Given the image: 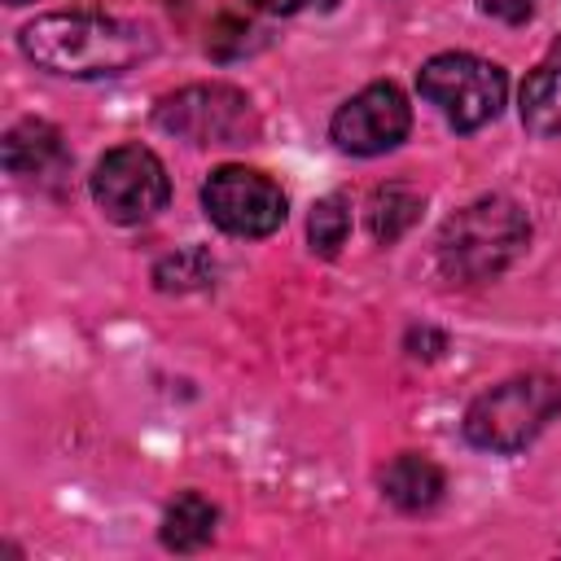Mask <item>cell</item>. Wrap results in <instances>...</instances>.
<instances>
[{
	"instance_id": "9",
	"label": "cell",
	"mask_w": 561,
	"mask_h": 561,
	"mask_svg": "<svg viewBox=\"0 0 561 561\" xmlns=\"http://www.w3.org/2000/svg\"><path fill=\"white\" fill-rule=\"evenodd\" d=\"M4 167H9V175H22V180H57L70 167V153L53 123L22 118L4 136Z\"/></svg>"
},
{
	"instance_id": "14",
	"label": "cell",
	"mask_w": 561,
	"mask_h": 561,
	"mask_svg": "<svg viewBox=\"0 0 561 561\" xmlns=\"http://www.w3.org/2000/svg\"><path fill=\"white\" fill-rule=\"evenodd\" d=\"M346 232H351V206H346V197H342V193L320 197V202L311 206V219H307L311 250L329 259V254H337V250H342Z\"/></svg>"
},
{
	"instance_id": "1",
	"label": "cell",
	"mask_w": 561,
	"mask_h": 561,
	"mask_svg": "<svg viewBox=\"0 0 561 561\" xmlns=\"http://www.w3.org/2000/svg\"><path fill=\"white\" fill-rule=\"evenodd\" d=\"M22 53L66 79H110L153 53V35L105 13H44L22 26Z\"/></svg>"
},
{
	"instance_id": "18",
	"label": "cell",
	"mask_w": 561,
	"mask_h": 561,
	"mask_svg": "<svg viewBox=\"0 0 561 561\" xmlns=\"http://www.w3.org/2000/svg\"><path fill=\"white\" fill-rule=\"evenodd\" d=\"M9 4H26V0H9Z\"/></svg>"
},
{
	"instance_id": "10",
	"label": "cell",
	"mask_w": 561,
	"mask_h": 561,
	"mask_svg": "<svg viewBox=\"0 0 561 561\" xmlns=\"http://www.w3.org/2000/svg\"><path fill=\"white\" fill-rule=\"evenodd\" d=\"M381 491L394 508L403 513H425L438 504L443 495V469L430 460V456H416V451H403L386 465L381 473Z\"/></svg>"
},
{
	"instance_id": "2",
	"label": "cell",
	"mask_w": 561,
	"mask_h": 561,
	"mask_svg": "<svg viewBox=\"0 0 561 561\" xmlns=\"http://www.w3.org/2000/svg\"><path fill=\"white\" fill-rule=\"evenodd\" d=\"M530 224L517 202L508 197H478L465 210H456L438 232V267L460 280L478 285L500 276L526 245Z\"/></svg>"
},
{
	"instance_id": "5",
	"label": "cell",
	"mask_w": 561,
	"mask_h": 561,
	"mask_svg": "<svg viewBox=\"0 0 561 561\" xmlns=\"http://www.w3.org/2000/svg\"><path fill=\"white\" fill-rule=\"evenodd\" d=\"M153 123L188 145H245L259 131L250 96L228 83H193L162 96Z\"/></svg>"
},
{
	"instance_id": "12",
	"label": "cell",
	"mask_w": 561,
	"mask_h": 561,
	"mask_svg": "<svg viewBox=\"0 0 561 561\" xmlns=\"http://www.w3.org/2000/svg\"><path fill=\"white\" fill-rule=\"evenodd\" d=\"M522 127L535 136H561V66H539L526 75Z\"/></svg>"
},
{
	"instance_id": "8",
	"label": "cell",
	"mask_w": 561,
	"mask_h": 561,
	"mask_svg": "<svg viewBox=\"0 0 561 561\" xmlns=\"http://www.w3.org/2000/svg\"><path fill=\"white\" fill-rule=\"evenodd\" d=\"M408 127H412V110L394 83H368L329 123L333 145L346 153H359V158L394 149L408 136Z\"/></svg>"
},
{
	"instance_id": "17",
	"label": "cell",
	"mask_w": 561,
	"mask_h": 561,
	"mask_svg": "<svg viewBox=\"0 0 561 561\" xmlns=\"http://www.w3.org/2000/svg\"><path fill=\"white\" fill-rule=\"evenodd\" d=\"M259 9H272V13H294L302 0H254Z\"/></svg>"
},
{
	"instance_id": "13",
	"label": "cell",
	"mask_w": 561,
	"mask_h": 561,
	"mask_svg": "<svg viewBox=\"0 0 561 561\" xmlns=\"http://www.w3.org/2000/svg\"><path fill=\"white\" fill-rule=\"evenodd\" d=\"M416 215H421V193L408 188V184H381V188H373V197H368V232H373L381 245L399 241V237L416 224Z\"/></svg>"
},
{
	"instance_id": "7",
	"label": "cell",
	"mask_w": 561,
	"mask_h": 561,
	"mask_svg": "<svg viewBox=\"0 0 561 561\" xmlns=\"http://www.w3.org/2000/svg\"><path fill=\"white\" fill-rule=\"evenodd\" d=\"M202 206L210 224L232 237H267L285 224V193L254 167H219L202 184Z\"/></svg>"
},
{
	"instance_id": "15",
	"label": "cell",
	"mask_w": 561,
	"mask_h": 561,
	"mask_svg": "<svg viewBox=\"0 0 561 561\" xmlns=\"http://www.w3.org/2000/svg\"><path fill=\"white\" fill-rule=\"evenodd\" d=\"M153 280H158V289H193V285H206L210 280V259L202 250H184V254L158 263Z\"/></svg>"
},
{
	"instance_id": "11",
	"label": "cell",
	"mask_w": 561,
	"mask_h": 561,
	"mask_svg": "<svg viewBox=\"0 0 561 561\" xmlns=\"http://www.w3.org/2000/svg\"><path fill=\"white\" fill-rule=\"evenodd\" d=\"M215 522H219L215 504L202 500L197 491H184V495H175V500L167 504V513H162V543H167L171 552H197V548L210 543Z\"/></svg>"
},
{
	"instance_id": "6",
	"label": "cell",
	"mask_w": 561,
	"mask_h": 561,
	"mask_svg": "<svg viewBox=\"0 0 561 561\" xmlns=\"http://www.w3.org/2000/svg\"><path fill=\"white\" fill-rule=\"evenodd\" d=\"M92 197L105 210V219H114V224H145V219H153L167 206L171 180H167V167H162V158L153 149L118 145V149H110L96 162Z\"/></svg>"
},
{
	"instance_id": "4",
	"label": "cell",
	"mask_w": 561,
	"mask_h": 561,
	"mask_svg": "<svg viewBox=\"0 0 561 561\" xmlns=\"http://www.w3.org/2000/svg\"><path fill=\"white\" fill-rule=\"evenodd\" d=\"M416 88L456 131H478L486 127L508 96V79L495 61H482L473 53H438L421 66Z\"/></svg>"
},
{
	"instance_id": "16",
	"label": "cell",
	"mask_w": 561,
	"mask_h": 561,
	"mask_svg": "<svg viewBox=\"0 0 561 561\" xmlns=\"http://www.w3.org/2000/svg\"><path fill=\"white\" fill-rule=\"evenodd\" d=\"M482 13L500 18V22H526L530 18V0H478Z\"/></svg>"
},
{
	"instance_id": "3",
	"label": "cell",
	"mask_w": 561,
	"mask_h": 561,
	"mask_svg": "<svg viewBox=\"0 0 561 561\" xmlns=\"http://www.w3.org/2000/svg\"><path fill=\"white\" fill-rule=\"evenodd\" d=\"M561 412V381L548 373L508 377L491 390H482L465 412V438L482 451H522L535 443L548 421Z\"/></svg>"
}]
</instances>
